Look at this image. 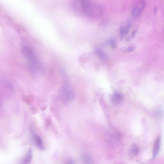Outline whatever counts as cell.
Listing matches in <instances>:
<instances>
[{
    "instance_id": "6da1fadb",
    "label": "cell",
    "mask_w": 164,
    "mask_h": 164,
    "mask_svg": "<svg viewBox=\"0 0 164 164\" xmlns=\"http://www.w3.org/2000/svg\"><path fill=\"white\" fill-rule=\"evenodd\" d=\"M21 51L31 71L36 73L42 70V65L33 49L27 45H23L21 47Z\"/></svg>"
},
{
    "instance_id": "7a4b0ae2",
    "label": "cell",
    "mask_w": 164,
    "mask_h": 164,
    "mask_svg": "<svg viewBox=\"0 0 164 164\" xmlns=\"http://www.w3.org/2000/svg\"><path fill=\"white\" fill-rule=\"evenodd\" d=\"M59 96L63 102H70L74 99V94L73 90L67 81H65L59 91Z\"/></svg>"
},
{
    "instance_id": "3957f363",
    "label": "cell",
    "mask_w": 164,
    "mask_h": 164,
    "mask_svg": "<svg viewBox=\"0 0 164 164\" xmlns=\"http://www.w3.org/2000/svg\"><path fill=\"white\" fill-rule=\"evenodd\" d=\"M104 12V8L101 5L93 4L87 17L92 19H96L103 15Z\"/></svg>"
},
{
    "instance_id": "277c9868",
    "label": "cell",
    "mask_w": 164,
    "mask_h": 164,
    "mask_svg": "<svg viewBox=\"0 0 164 164\" xmlns=\"http://www.w3.org/2000/svg\"><path fill=\"white\" fill-rule=\"evenodd\" d=\"M145 6V2L144 0H141L138 3L132 11V16L133 19H136L140 15Z\"/></svg>"
},
{
    "instance_id": "5b68a950",
    "label": "cell",
    "mask_w": 164,
    "mask_h": 164,
    "mask_svg": "<svg viewBox=\"0 0 164 164\" xmlns=\"http://www.w3.org/2000/svg\"><path fill=\"white\" fill-rule=\"evenodd\" d=\"M124 99V96L120 92H116L111 96V100L112 103L115 105L121 104Z\"/></svg>"
},
{
    "instance_id": "8992f818",
    "label": "cell",
    "mask_w": 164,
    "mask_h": 164,
    "mask_svg": "<svg viewBox=\"0 0 164 164\" xmlns=\"http://www.w3.org/2000/svg\"><path fill=\"white\" fill-rule=\"evenodd\" d=\"M32 134L33 140L35 144L41 150L44 149L43 147V143L42 138L38 135L36 134L32 130Z\"/></svg>"
},
{
    "instance_id": "52a82bcc",
    "label": "cell",
    "mask_w": 164,
    "mask_h": 164,
    "mask_svg": "<svg viewBox=\"0 0 164 164\" xmlns=\"http://www.w3.org/2000/svg\"><path fill=\"white\" fill-rule=\"evenodd\" d=\"M86 0H74L73 6L75 9L77 11L82 13Z\"/></svg>"
},
{
    "instance_id": "ba28073f",
    "label": "cell",
    "mask_w": 164,
    "mask_h": 164,
    "mask_svg": "<svg viewBox=\"0 0 164 164\" xmlns=\"http://www.w3.org/2000/svg\"><path fill=\"white\" fill-rule=\"evenodd\" d=\"M161 145V138L159 137L155 141L153 150V157L155 158L159 152Z\"/></svg>"
},
{
    "instance_id": "9c48e42d",
    "label": "cell",
    "mask_w": 164,
    "mask_h": 164,
    "mask_svg": "<svg viewBox=\"0 0 164 164\" xmlns=\"http://www.w3.org/2000/svg\"><path fill=\"white\" fill-rule=\"evenodd\" d=\"M33 150L32 148L29 149V150L25 155L24 158L22 160L21 163L23 164H28L31 162L33 158Z\"/></svg>"
},
{
    "instance_id": "30bf717a",
    "label": "cell",
    "mask_w": 164,
    "mask_h": 164,
    "mask_svg": "<svg viewBox=\"0 0 164 164\" xmlns=\"http://www.w3.org/2000/svg\"><path fill=\"white\" fill-rule=\"evenodd\" d=\"M132 26V23L129 21H127V25L125 26L122 27L120 29V34L122 36H123L128 33Z\"/></svg>"
},
{
    "instance_id": "8fae6325",
    "label": "cell",
    "mask_w": 164,
    "mask_h": 164,
    "mask_svg": "<svg viewBox=\"0 0 164 164\" xmlns=\"http://www.w3.org/2000/svg\"><path fill=\"white\" fill-rule=\"evenodd\" d=\"M95 53L102 60L104 61H107V57L106 54L102 50L100 49H96L95 50Z\"/></svg>"
},
{
    "instance_id": "7c38bea8",
    "label": "cell",
    "mask_w": 164,
    "mask_h": 164,
    "mask_svg": "<svg viewBox=\"0 0 164 164\" xmlns=\"http://www.w3.org/2000/svg\"><path fill=\"white\" fill-rule=\"evenodd\" d=\"M82 158L84 162L87 164L93 163V161L91 157L86 154H83L82 155Z\"/></svg>"
},
{
    "instance_id": "4fadbf2b",
    "label": "cell",
    "mask_w": 164,
    "mask_h": 164,
    "mask_svg": "<svg viewBox=\"0 0 164 164\" xmlns=\"http://www.w3.org/2000/svg\"><path fill=\"white\" fill-rule=\"evenodd\" d=\"M138 149L137 146L135 145H133L130 149V152L131 154L134 155H137L138 153Z\"/></svg>"
},
{
    "instance_id": "5bb4252c",
    "label": "cell",
    "mask_w": 164,
    "mask_h": 164,
    "mask_svg": "<svg viewBox=\"0 0 164 164\" xmlns=\"http://www.w3.org/2000/svg\"><path fill=\"white\" fill-rule=\"evenodd\" d=\"M109 43L112 49H115L116 47V43L115 40L114 39L112 38L109 40Z\"/></svg>"
},
{
    "instance_id": "9a60e30c",
    "label": "cell",
    "mask_w": 164,
    "mask_h": 164,
    "mask_svg": "<svg viewBox=\"0 0 164 164\" xmlns=\"http://www.w3.org/2000/svg\"><path fill=\"white\" fill-rule=\"evenodd\" d=\"M137 32V31L136 30H134L132 32V34H131V35L130 38L132 39L134 38L136 36Z\"/></svg>"
},
{
    "instance_id": "2e32d148",
    "label": "cell",
    "mask_w": 164,
    "mask_h": 164,
    "mask_svg": "<svg viewBox=\"0 0 164 164\" xmlns=\"http://www.w3.org/2000/svg\"><path fill=\"white\" fill-rule=\"evenodd\" d=\"M134 50V49L132 47H129L126 50V52H133Z\"/></svg>"
},
{
    "instance_id": "e0dca14e",
    "label": "cell",
    "mask_w": 164,
    "mask_h": 164,
    "mask_svg": "<svg viewBox=\"0 0 164 164\" xmlns=\"http://www.w3.org/2000/svg\"><path fill=\"white\" fill-rule=\"evenodd\" d=\"M67 164H74V161L72 160H69L67 161Z\"/></svg>"
},
{
    "instance_id": "ac0fdd59",
    "label": "cell",
    "mask_w": 164,
    "mask_h": 164,
    "mask_svg": "<svg viewBox=\"0 0 164 164\" xmlns=\"http://www.w3.org/2000/svg\"><path fill=\"white\" fill-rule=\"evenodd\" d=\"M158 10V9L157 6H156L155 7V8L154 9V14H155V15H156V14H157V13Z\"/></svg>"
},
{
    "instance_id": "d6986e66",
    "label": "cell",
    "mask_w": 164,
    "mask_h": 164,
    "mask_svg": "<svg viewBox=\"0 0 164 164\" xmlns=\"http://www.w3.org/2000/svg\"><path fill=\"white\" fill-rule=\"evenodd\" d=\"M47 121L48 122H47V125H48V126H50L51 124V120L50 119L48 118L47 119Z\"/></svg>"
}]
</instances>
